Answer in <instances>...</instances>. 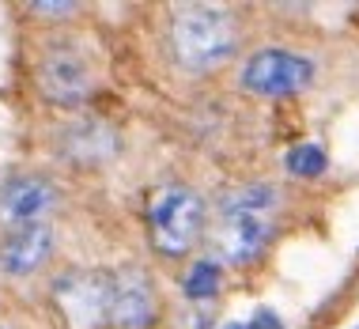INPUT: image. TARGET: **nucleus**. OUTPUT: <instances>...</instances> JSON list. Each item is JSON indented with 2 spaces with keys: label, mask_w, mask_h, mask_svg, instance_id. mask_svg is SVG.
<instances>
[{
  "label": "nucleus",
  "mask_w": 359,
  "mask_h": 329,
  "mask_svg": "<svg viewBox=\"0 0 359 329\" xmlns=\"http://www.w3.org/2000/svg\"><path fill=\"white\" fill-rule=\"evenodd\" d=\"M170 57L186 72H216L238 53L242 27L231 8L219 4H178L167 27Z\"/></svg>",
  "instance_id": "nucleus-1"
},
{
  "label": "nucleus",
  "mask_w": 359,
  "mask_h": 329,
  "mask_svg": "<svg viewBox=\"0 0 359 329\" xmlns=\"http://www.w3.org/2000/svg\"><path fill=\"white\" fill-rule=\"evenodd\" d=\"M148 239L155 246V254L163 257H186L197 239L205 235V197H201L193 186H182V182H167L148 197Z\"/></svg>",
  "instance_id": "nucleus-2"
},
{
  "label": "nucleus",
  "mask_w": 359,
  "mask_h": 329,
  "mask_svg": "<svg viewBox=\"0 0 359 329\" xmlns=\"http://www.w3.org/2000/svg\"><path fill=\"white\" fill-rule=\"evenodd\" d=\"M50 299L65 329H106L114 307V273L110 269H69L53 280Z\"/></svg>",
  "instance_id": "nucleus-3"
},
{
  "label": "nucleus",
  "mask_w": 359,
  "mask_h": 329,
  "mask_svg": "<svg viewBox=\"0 0 359 329\" xmlns=\"http://www.w3.org/2000/svg\"><path fill=\"white\" fill-rule=\"evenodd\" d=\"M34 83L42 91L46 102L53 106H83L95 91V72L91 61L69 42L50 46L42 57H38L34 69Z\"/></svg>",
  "instance_id": "nucleus-4"
},
{
  "label": "nucleus",
  "mask_w": 359,
  "mask_h": 329,
  "mask_svg": "<svg viewBox=\"0 0 359 329\" xmlns=\"http://www.w3.org/2000/svg\"><path fill=\"white\" fill-rule=\"evenodd\" d=\"M314 83V61L291 50H257L242 65V87L261 99L299 95Z\"/></svg>",
  "instance_id": "nucleus-5"
},
{
  "label": "nucleus",
  "mask_w": 359,
  "mask_h": 329,
  "mask_svg": "<svg viewBox=\"0 0 359 329\" xmlns=\"http://www.w3.org/2000/svg\"><path fill=\"white\" fill-rule=\"evenodd\" d=\"M61 208V189L42 174H15L0 182V224L4 227H31L46 224Z\"/></svg>",
  "instance_id": "nucleus-6"
},
{
  "label": "nucleus",
  "mask_w": 359,
  "mask_h": 329,
  "mask_svg": "<svg viewBox=\"0 0 359 329\" xmlns=\"http://www.w3.org/2000/svg\"><path fill=\"white\" fill-rule=\"evenodd\" d=\"M273 239V216H250V212H216V227H212V246L219 261L227 265H250L269 250Z\"/></svg>",
  "instance_id": "nucleus-7"
},
{
  "label": "nucleus",
  "mask_w": 359,
  "mask_h": 329,
  "mask_svg": "<svg viewBox=\"0 0 359 329\" xmlns=\"http://www.w3.org/2000/svg\"><path fill=\"white\" fill-rule=\"evenodd\" d=\"M159 318V292L151 276L140 269H121L114 273V307L110 325L114 329H151Z\"/></svg>",
  "instance_id": "nucleus-8"
},
{
  "label": "nucleus",
  "mask_w": 359,
  "mask_h": 329,
  "mask_svg": "<svg viewBox=\"0 0 359 329\" xmlns=\"http://www.w3.org/2000/svg\"><path fill=\"white\" fill-rule=\"evenodd\" d=\"M61 156L76 163V167H99V163L114 159L121 152V137L110 121L102 118H80L72 125H65V133L57 137Z\"/></svg>",
  "instance_id": "nucleus-9"
},
{
  "label": "nucleus",
  "mask_w": 359,
  "mask_h": 329,
  "mask_svg": "<svg viewBox=\"0 0 359 329\" xmlns=\"http://www.w3.org/2000/svg\"><path fill=\"white\" fill-rule=\"evenodd\" d=\"M57 246V235L50 224H31V227H15L4 235L0 243V273L8 276H31L50 261Z\"/></svg>",
  "instance_id": "nucleus-10"
},
{
  "label": "nucleus",
  "mask_w": 359,
  "mask_h": 329,
  "mask_svg": "<svg viewBox=\"0 0 359 329\" xmlns=\"http://www.w3.org/2000/svg\"><path fill=\"white\" fill-rule=\"evenodd\" d=\"M280 205V193L269 182H246L219 197V216L223 212H250V216H273Z\"/></svg>",
  "instance_id": "nucleus-11"
},
{
  "label": "nucleus",
  "mask_w": 359,
  "mask_h": 329,
  "mask_svg": "<svg viewBox=\"0 0 359 329\" xmlns=\"http://www.w3.org/2000/svg\"><path fill=\"white\" fill-rule=\"evenodd\" d=\"M223 288V265L219 257H197L193 265L186 269V276H182V295L193 299V303H212V299L219 295Z\"/></svg>",
  "instance_id": "nucleus-12"
},
{
  "label": "nucleus",
  "mask_w": 359,
  "mask_h": 329,
  "mask_svg": "<svg viewBox=\"0 0 359 329\" xmlns=\"http://www.w3.org/2000/svg\"><path fill=\"white\" fill-rule=\"evenodd\" d=\"M284 167H287V174H295V178H322L329 159L318 144H295V148L287 152Z\"/></svg>",
  "instance_id": "nucleus-13"
},
{
  "label": "nucleus",
  "mask_w": 359,
  "mask_h": 329,
  "mask_svg": "<svg viewBox=\"0 0 359 329\" xmlns=\"http://www.w3.org/2000/svg\"><path fill=\"white\" fill-rule=\"evenodd\" d=\"M246 329H284V322H280V314H276V311L261 307V311H254V318L246 322Z\"/></svg>",
  "instance_id": "nucleus-14"
},
{
  "label": "nucleus",
  "mask_w": 359,
  "mask_h": 329,
  "mask_svg": "<svg viewBox=\"0 0 359 329\" xmlns=\"http://www.w3.org/2000/svg\"><path fill=\"white\" fill-rule=\"evenodd\" d=\"M31 12H38V15H69V12H76L72 4H31Z\"/></svg>",
  "instance_id": "nucleus-15"
},
{
  "label": "nucleus",
  "mask_w": 359,
  "mask_h": 329,
  "mask_svg": "<svg viewBox=\"0 0 359 329\" xmlns=\"http://www.w3.org/2000/svg\"><path fill=\"white\" fill-rule=\"evenodd\" d=\"M212 325V314L208 311H201L197 318H189V322H182V329H208Z\"/></svg>",
  "instance_id": "nucleus-16"
},
{
  "label": "nucleus",
  "mask_w": 359,
  "mask_h": 329,
  "mask_svg": "<svg viewBox=\"0 0 359 329\" xmlns=\"http://www.w3.org/2000/svg\"><path fill=\"white\" fill-rule=\"evenodd\" d=\"M223 329H246V325H238V322H231V325H223Z\"/></svg>",
  "instance_id": "nucleus-17"
},
{
  "label": "nucleus",
  "mask_w": 359,
  "mask_h": 329,
  "mask_svg": "<svg viewBox=\"0 0 359 329\" xmlns=\"http://www.w3.org/2000/svg\"><path fill=\"white\" fill-rule=\"evenodd\" d=\"M0 329H4V325H0Z\"/></svg>",
  "instance_id": "nucleus-18"
}]
</instances>
